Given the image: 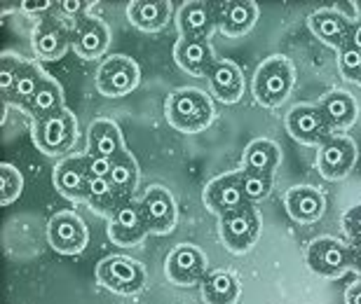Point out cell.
<instances>
[{"mask_svg": "<svg viewBox=\"0 0 361 304\" xmlns=\"http://www.w3.org/2000/svg\"><path fill=\"white\" fill-rule=\"evenodd\" d=\"M167 122L180 134H200L212 125L214 120V103L204 91L183 87V89L171 91L164 103Z\"/></svg>", "mask_w": 361, "mask_h": 304, "instance_id": "6da1fadb", "label": "cell"}, {"mask_svg": "<svg viewBox=\"0 0 361 304\" xmlns=\"http://www.w3.org/2000/svg\"><path fill=\"white\" fill-rule=\"evenodd\" d=\"M295 70L286 56H270L256 68L254 75V99L263 108H279L293 91Z\"/></svg>", "mask_w": 361, "mask_h": 304, "instance_id": "7a4b0ae2", "label": "cell"}, {"mask_svg": "<svg viewBox=\"0 0 361 304\" xmlns=\"http://www.w3.org/2000/svg\"><path fill=\"white\" fill-rule=\"evenodd\" d=\"M31 139L33 146L38 148L42 155L47 157H68V152L73 150L78 139V122L75 115L68 110H61L45 120H33L31 122Z\"/></svg>", "mask_w": 361, "mask_h": 304, "instance_id": "3957f363", "label": "cell"}, {"mask_svg": "<svg viewBox=\"0 0 361 304\" xmlns=\"http://www.w3.org/2000/svg\"><path fill=\"white\" fill-rule=\"evenodd\" d=\"M263 229V218L254 204H244L219 218L221 241L230 253H247L256 246Z\"/></svg>", "mask_w": 361, "mask_h": 304, "instance_id": "277c9868", "label": "cell"}, {"mask_svg": "<svg viewBox=\"0 0 361 304\" xmlns=\"http://www.w3.org/2000/svg\"><path fill=\"white\" fill-rule=\"evenodd\" d=\"M97 281L115 295H136L146 286V267L134 258L111 255L97 265Z\"/></svg>", "mask_w": 361, "mask_h": 304, "instance_id": "5b68a950", "label": "cell"}, {"mask_svg": "<svg viewBox=\"0 0 361 304\" xmlns=\"http://www.w3.org/2000/svg\"><path fill=\"white\" fill-rule=\"evenodd\" d=\"M310 272L322 279H341L352 270V248L341 239L322 236L307 246L305 253Z\"/></svg>", "mask_w": 361, "mask_h": 304, "instance_id": "8992f818", "label": "cell"}, {"mask_svg": "<svg viewBox=\"0 0 361 304\" xmlns=\"http://www.w3.org/2000/svg\"><path fill=\"white\" fill-rule=\"evenodd\" d=\"M209 260L204 251L195 243H178L174 251L167 255L164 262V274L174 286L190 288V286H202V281L209 274Z\"/></svg>", "mask_w": 361, "mask_h": 304, "instance_id": "52a82bcc", "label": "cell"}, {"mask_svg": "<svg viewBox=\"0 0 361 304\" xmlns=\"http://www.w3.org/2000/svg\"><path fill=\"white\" fill-rule=\"evenodd\" d=\"M141 80L139 63L129 59L125 54H115L111 59H106L97 70V89L104 96L111 99H122L127 94L136 89Z\"/></svg>", "mask_w": 361, "mask_h": 304, "instance_id": "ba28073f", "label": "cell"}, {"mask_svg": "<svg viewBox=\"0 0 361 304\" xmlns=\"http://www.w3.org/2000/svg\"><path fill=\"white\" fill-rule=\"evenodd\" d=\"M47 241L61 255H80L87 248L90 232L73 211H56L47 220Z\"/></svg>", "mask_w": 361, "mask_h": 304, "instance_id": "9c48e42d", "label": "cell"}, {"mask_svg": "<svg viewBox=\"0 0 361 304\" xmlns=\"http://www.w3.org/2000/svg\"><path fill=\"white\" fill-rule=\"evenodd\" d=\"M148 232L150 229L143 218L141 204L136 199H125L108 215V239L115 246H122V248L139 246L148 236Z\"/></svg>", "mask_w": 361, "mask_h": 304, "instance_id": "30bf717a", "label": "cell"}, {"mask_svg": "<svg viewBox=\"0 0 361 304\" xmlns=\"http://www.w3.org/2000/svg\"><path fill=\"white\" fill-rule=\"evenodd\" d=\"M286 132L300 146L322 148L336 132L324 118L319 106H295L286 115Z\"/></svg>", "mask_w": 361, "mask_h": 304, "instance_id": "8fae6325", "label": "cell"}, {"mask_svg": "<svg viewBox=\"0 0 361 304\" xmlns=\"http://www.w3.org/2000/svg\"><path fill=\"white\" fill-rule=\"evenodd\" d=\"M357 164L355 141L343 134H334L317 152V169L326 180L348 178Z\"/></svg>", "mask_w": 361, "mask_h": 304, "instance_id": "7c38bea8", "label": "cell"}, {"mask_svg": "<svg viewBox=\"0 0 361 304\" xmlns=\"http://www.w3.org/2000/svg\"><path fill=\"white\" fill-rule=\"evenodd\" d=\"M202 199H204V206L209 211L219 215V218L235 211V208L249 204L242 190V171L223 173V176L209 180L204 192H202Z\"/></svg>", "mask_w": 361, "mask_h": 304, "instance_id": "4fadbf2b", "label": "cell"}, {"mask_svg": "<svg viewBox=\"0 0 361 304\" xmlns=\"http://www.w3.org/2000/svg\"><path fill=\"white\" fill-rule=\"evenodd\" d=\"M143 218H146V225L153 234H169L176 225V201L171 197V192L162 185H153L148 187V192L139 199Z\"/></svg>", "mask_w": 361, "mask_h": 304, "instance_id": "5bb4252c", "label": "cell"}, {"mask_svg": "<svg viewBox=\"0 0 361 304\" xmlns=\"http://www.w3.org/2000/svg\"><path fill=\"white\" fill-rule=\"evenodd\" d=\"M111 42V31L101 19L85 14L71 26V47L80 59H101Z\"/></svg>", "mask_w": 361, "mask_h": 304, "instance_id": "9a60e30c", "label": "cell"}, {"mask_svg": "<svg viewBox=\"0 0 361 304\" xmlns=\"http://www.w3.org/2000/svg\"><path fill=\"white\" fill-rule=\"evenodd\" d=\"M33 52L42 61H59L71 47V26L61 24L59 19H40L31 35Z\"/></svg>", "mask_w": 361, "mask_h": 304, "instance_id": "2e32d148", "label": "cell"}, {"mask_svg": "<svg viewBox=\"0 0 361 304\" xmlns=\"http://www.w3.org/2000/svg\"><path fill=\"white\" fill-rule=\"evenodd\" d=\"M307 26H310V31L314 33L317 40L324 42L326 47H334L341 52L343 47L350 45V35H352L355 21L345 17L343 12L324 7V10H317L310 14Z\"/></svg>", "mask_w": 361, "mask_h": 304, "instance_id": "e0dca14e", "label": "cell"}, {"mask_svg": "<svg viewBox=\"0 0 361 304\" xmlns=\"http://www.w3.org/2000/svg\"><path fill=\"white\" fill-rule=\"evenodd\" d=\"M87 180L90 173H87V164H85V155H68L54 166L52 173L54 190L71 201L87 199Z\"/></svg>", "mask_w": 361, "mask_h": 304, "instance_id": "ac0fdd59", "label": "cell"}, {"mask_svg": "<svg viewBox=\"0 0 361 304\" xmlns=\"http://www.w3.org/2000/svg\"><path fill=\"white\" fill-rule=\"evenodd\" d=\"M174 59L180 70L195 77H207L219 61L214 56L212 45H209V38H178Z\"/></svg>", "mask_w": 361, "mask_h": 304, "instance_id": "d6986e66", "label": "cell"}, {"mask_svg": "<svg viewBox=\"0 0 361 304\" xmlns=\"http://www.w3.org/2000/svg\"><path fill=\"white\" fill-rule=\"evenodd\" d=\"M180 38H209L219 26V3H185L176 14Z\"/></svg>", "mask_w": 361, "mask_h": 304, "instance_id": "ffe728a7", "label": "cell"}, {"mask_svg": "<svg viewBox=\"0 0 361 304\" xmlns=\"http://www.w3.org/2000/svg\"><path fill=\"white\" fill-rule=\"evenodd\" d=\"M284 206H286V213L291 215L295 222L310 225V222H317L324 215L326 199H324L322 190H317V187L298 185L286 192Z\"/></svg>", "mask_w": 361, "mask_h": 304, "instance_id": "44dd1931", "label": "cell"}, {"mask_svg": "<svg viewBox=\"0 0 361 304\" xmlns=\"http://www.w3.org/2000/svg\"><path fill=\"white\" fill-rule=\"evenodd\" d=\"M258 5L254 0H235V3L219 5V28L228 38H242L258 21Z\"/></svg>", "mask_w": 361, "mask_h": 304, "instance_id": "7402d4cb", "label": "cell"}, {"mask_svg": "<svg viewBox=\"0 0 361 304\" xmlns=\"http://www.w3.org/2000/svg\"><path fill=\"white\" fill-rule=\"evenodd\" d=\"M212 94L221 103H237L242 99L244 91V75L242 68L237 66L233 59H221L216 61L212 73L207 75Z\"/></svg>", "mask_w": 361, "mask_h": 304, "instance_id": "603a6c76", "label": "cell"}, {"mask_svg": "<svg viewBox=\"0 0 361 304\" xmlns=\"http://www.w3.org/2000/svg\"><path fill=\"white\" fill-rule=\"evenodd\" d=\"M317 106H319V110L324 113V118H326L334 132H348L357 122V115H359L357 101L352 99V94L343 89H334L329 94H324Z\"/></svg>", "mask_w": 361, "mask_h": 304, "instance_id": "cb8c5ba5", "label": "cell"}, {"mask_svg": "<svg viewBox=\"0 0 361 304\" xmlns=\"http://www.w3.org/2000/svg\"><path fill=\"white\" fill-rule=\"evenodd\" d=\"M127 152L120 127L113 120H94L87 132V155H101L108 159Z\"/></svg>", "mask_w": 361, "mask_h": 304, "instance_id": "d4e9b609", "label": "cell"}, {"mask_svg": "<svg viewBox=\"0 0 361 304\" xmlns=\"http://www.w3.org/2000/svg\"><path fill=\"white\" fill-rule=\"evenodd\" d=\"M169 5L171 3H164V0H153V3H148V0H134V3L127 5V19L139 31L146 33L162 31L171 12Z\"/></svg>", "mask_w": 361, "mask_h": 304, "instance_id": "484cf974", "label": "cell"}, {"mask_svg": "<svg viewBox=\"0 0 361 304\" xmlns=\"http://www.w3.org/2000/svg\"><path fill=\"white\" fill-rule=\"evenodd\" d=\"M200 288H202V298H204L207 304H235L240 300V293H242V286L235 274L223 272V270L209 272Z\"/></svg>", "mask_w": 361, "mask_h": 304, "instance_id": "4316f807", "label": "cell"}, {"mask_svg": "<svg viewBox=\"0 0 361 304\" xmlns=\"http://www.w3.org/2000/svg\"><path fill=\"white\" fill-rule=\"evenodd\" d=\"M47 80V75L42 73V68L38 66L35 61H26L24 66H21L19 75H17V82H14L12 91L7 94L5 99V108L7 106H21L26 108L28 101H31L35 94H38V89L42 87V82Z\"/></svg>", "mask_w": 361, "mask_h": 304, "instance_id": "83f0119b", "label": "cell"}, {"mask_svg": "<svg viewBox=\"0 0 361 304\" xmlns=\"http://www.w3.org/2000/svg\"><path fill=\"white\" fill-rule=\"evenodd\" d=\"M281 162V150L277 143L270 139H256L251 141L247 150H244V171H256V173H270L274 176L277 166Z\"/></svg>", "mask_w": 361, "mask_h": 304, "instance_id": "f1b7e54d", "label": "cell"}, {"mask_svg": "<svg viewBox=\"0 0 361 304\" xmlns=\"http://www.w3.org/2000/svg\"><path fill=\"white\" fill-rule=\"evenodd\" d=\"M24 110L31 115L33 120H45V118H52V115H56V113L66 110V106H63L61 84L47 75V80L42 82L38 94L28 101V106L24 108Z\"/></svg>", "mask_w": 361, "mask_h": 304, "instance_id": "f546056e", "label": "cell"}, {"mask_svg": "<svg viewBox=\"0 0 361 304\" xmlns=\"http://www.w3.org/2000/svg\"><path fill=\"white\" fill-rule=\"evenodd\" d=\"M108 180L113 183L115 192L120 194V199H134V192L139 187V180H141V173H139V164L132 152H122L120 157L113 159V169H111V176Z\"/></svg>", "mask_w": 361, "mask_h": 304, "instance_id": "4dcf8cb0", "label": "cell"}, {"mask_svg": "<svg viewBox=\"0 0 361 304\" xmlns=\"http://www.w3.org/2000/svg\"><path fill=\"white\" fill-rule=\"evenodd\" d=\"M87 204L92 206V211L97 213H108L111 215L115 208L122 204L120 194L115 192L113 183L108 178H92L87 180Z\"/></svg>", "mask_w": 361, "mask_h": 304, "instance_id": "1f68e13d", "label": "cell"}, {"mask_svg": "<svg viewBox=\"0 0 361 304\" xmlns=\"http://www.w3.org/2000/svg\"><path fill=\"white\" fill-rule=\"evenodd\" d=\"M272 185H274V176H270V173H256V171L242 169V190L249 204L268 199L272 192Z\"/></svg>", "mask_w": 361, "mask_h": 304, "instance_id": "d6a6232c", "label": "cell"}, {"mask_svg": "<svg viewBox=\"0 0 361 304\" xmlns=\"http://www.w3.org/2000/svg\"><path fill=\"white\" fill-rule=\"evenodd\" d=\"M24 190V176L14 164L5 162L0 166V204L10 206L12 201H17Z\"/></svg>", "mask_w": 361, "mask_h": 304, "instance_id": "836d02e7", "label": "cell"}, {"mask_svg": "<svg viewBox=\"0 0 361 304\" xmlns=\"http://www.w3.org/2000/svg\"><path fill=\"white\" fill-rule=\"evenodd\" d=\"M24 63H26V59H21L17 54H10V52L3 54V59H0V91H3V96H7V94L12 91V87L17 82V75Z\"/></svg>", "mask_w": 361, "mask_h": 304, "instance_id": "e575fe53", "label": "cell"}, {"mask_svg": "<svg viewBox=\"0 0 361 304\" xmlns=\"http://www.w3.org/2000/svg\"><path fill=\"white\" fill-rule=\"evenodd\" d=\"M338 70H341V75L345 80H350V82H357V77L361 73V52L357 47H343L341 52H338Z\"/></svg>", "mask_w": 361, "mask_h": 304, "instance_id": "d590c367", "label": "cell"}, {"mask_svg": "<svg viewBox=\"0 0 361 304\" xmlns=\"http://www.w3.org/2000/svg\"><path fill=\"white\" fill-rule=\"evenodd\" d=\"M343 229H345V236H348L350 246L361 243V204L352 206V208L345 211V215H343Z\"/></svg>", "mask_w": 361, "mask_h": 304, "instance_id": "8d00e7d4", "label": "cell"}, {"mask_svg": "<svg viewBox=\"0 0 361 304\" xmlns=\"http://www.w3.org/2000/svg\"><path fill=\"white\" fill-rule=\"evenodd\" d=\"M85 164H87V173L92 178H108L113 169V159L101 155H85Z\"/></svg>", "mask_w": 361, "mask_h": 304, "instance_id": "74e56055", "label": "cell"}, {"mask_svg": "<svg viewBox=\"0 0 361 304\" xmlns=\"http://www.w3.org/2000/svg\"><path fill=\"white\" fill-rule=\"evenodd\" d=\"M90 5H92L90 0H59L54 10H59L63 17H71L73 21H78L85 17V12L90 10Z\"/></svg>", "mask_w": 361, "mask_h": 304, "instance_id": "f35d334b", "label": "cell"}, {"mask_svg": "<svg viewBox=\"0 0 361 304\" xmlns=\"http://www.w3.org/2000/svg\"><path fill=\"white\" fill-rule=\"evenodd\" d=\"M21 12H28V14H42V12H49L52 7H56L54 0H21L19 3Z\"/></svg>", "mask_w": 361, "mask_h": 304, "instance_id": "ab89813d", "label": "cell"}, {"mask_svg": "<svg viewBox=\"0 0 361 304\" xmlns=\"http://www.w3.org/2000/svg\"><path fill=\"white\" fill-rule=\"evenodd\" d=\"M345 304H361V284H355L345 293Z\"/></svg>", "mask_w": 361, "mask_h": 304, "instance_id": "60d3db41", "label": "cell"}, {"mask_svg": "<svg viewBox=\"0 0 361 304\" xmlns=\"http://www.w3.org/2000/svg\"><path fill=\"white\" fill-rule=\"evenodd\" d=\"M350 45L357 47L361 52V19L355 21V26H352V35H350Z\"/></svg>", "mask_w": 361, "mask_h": 304, "instance_id": "b9f144b4", "label": "cell"}, {"mask_svg": "<svg viewBox=\"0 0 361 304\" xmlns=\"http://www.w3.org/2000/svg\"><path fill=\"white\" fill-rule=\"evenodd\" d=\"M350 248H352V270L361 274V243L350 246Z\"/></svg>", "mask_w": 361, "mask_h": 304, "instance_id": "7bdbcfd3", "label": "cell"}, {"mask_svg": "<svg viewBox=\"0 0 361 304\" xmlns=\"http://www.w3.org/2000/svg\"><path fill=\"white\" fill-rule=\"evenodd\" d=\"M357 84L361 87V73H359V77H357Z\"/></svg>", "mask_w": 361, "mask_h": 304, "instance_id": "ee69618b", "label": "cell"}]
</instances>
